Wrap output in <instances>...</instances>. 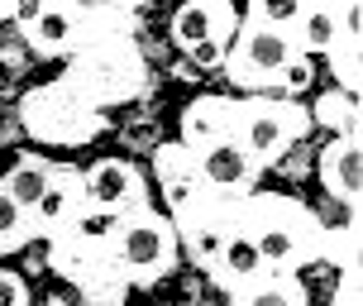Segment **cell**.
Returning <instances> with one entry per match:
<instances>
[{
  "label": "cell",
  "mask_w": 363,
  "mask_h": 306,
  "mask_svg": "<svg viewBox=\"0 0 363 306\" xmlns=\"http://www.w3.org/2000/svg\"><path fill=\"white\" fill-rule=\"evenodd\" d=\"M239 230L254 239V249L268 273H296L306 258H315L320 216L311 206H301L296 197L249 192L239 201Z\"/></svg>",
  "instance_id": "6da1fadb"
},
{
  "label": "cell",
  "mask_w": 363,
  "mask_h": 306,
  "mask_svg": "<svg viewBox=\"0 0 363 306\" xmlns=\"http://www.w3.org/2000/svg\"><path fill=\"white\" fill-rule=\"evenodd\" d=\"M106 225L110 220H101V216H96V225L82 216L72 230L53 234V249H48L53 273L67 278L77 288V297H86L91 306H115L129 292L125 273H120V263H115V253L106 244Z\"/></svg>",
  "instance_id": "7a4b0ae2"
},
{
  "label": "cell",
  "mask_w": 363,
  "mask_h": 306,
  "mask_svg": "<svg viewBox=\"0 0 363 306\" xmlns=\"http://www.w3.org/2000/svg\"><path fill=\"white\" fill-rule=\"evenodd\" d=\"M106 244H110V253H115V263H120L129 288H153V283H163L182 258L172 220H167L163 211H153V206L110 220Z\"/></svg>",
  "instance_id": "3957f363"
},
{
  "label": "cell",
  "mask_w": 363,
  "mask_h": 306,
  "mask_svg": "<svg viewBox=\"0 0 363 306\" xmlns=\"http://www.w3.org/2000/svg\"><path fill=\"white\" fill-rule=\"evenodd\" d=\"M19 125H24V134H34L38 144L77 148V144H91V139L106 129V115H101V106H91L82 91L67 87V82L57 77L48 87L24 91V101H19Z\"/></svg>",
  "instance_id": "277c9868"
},
{
  "label": "cell",
  "mask_w": 363,
  "mask_h": 306,
  "mask_svg": "<svg viewBox=\"0 0 363 306\" xmlns=\"http://www.w3.org/2000/svg\"><path fill=\"white\" fill-rule=\"evenodd\" d=\"M144 53H139V43L134 38H110V43H91L82 48L77 58H67V72L62 82L77 87L86 96L91 106H115V101H125L134 91L144 87Z\"/></svg>",
  "instance_id": "5b68a950"
},
{
  "label": "cell",
  "mask_w": 363,
  "mask_h": 306,
  "mask_svg": "<svg viewBox=\"0 0 363 306\" xmlns=\"http://www.w3.org/2000/svg\"><path fill=\"white\" fill-rule=\"evenodd\" d=\"M296 43L282 29H268L258 19H239L235 38H230V53H225V77L249 96H277L287 67L296 62Z\"/></svg>",
  "instance_id": "8992f818"
},
{
  "label": "cell",
  "mask_w": 363,
  "mask_h": 306,
  "mask_svg": "<svg viewBox=\"0 0 363 306\" xmlns=\"http://www.w3.org/2000/svg\"><path fill=\"white\" fill-rule=\"evenodd\" d=\"M306 129H311V110L301 101H282V96H249V101H239L235 139L258 168H272L296 139H306Z\"/></svg>",
  "instance_id": "52a82bcc"
},
{
  "label": "cell",
  "mask_w": 363,
  "mask_h": 306,
  "mask_svg": "<svg viewBox=\"0 0 363 306\" xmlns=\"http://www.w3.org/2000/svg\"><path fill=\"white\" fill-rule=\"evenodd\" d=\"M15 29L34 58H77L86 48V5H15Z\"/></svg>",
  "instance_id": "ba28073f"
},
{
  "label": "cell",
  "mask_w": 363,
  "mask_h": 306,
  "mask_svg": "<svg viewBox=\"0 0 363 306\" xmlns=\"http://www.w3.org/2000/svg\"><path fill=\"white\" fill-rule=\"evenodd\" d=\"M82 201L86 216L120 220L129 211L148 206V177L134 158H96L91 168H82Z\"/></svg>",
  "instance_id": "9c48e42d"
},
{
  "label": "cell",
  "mask_w": 363,
  "mask_h": 306,
  "mask_svg": "<svg viewBox=\"0 0 363 306\" xmlns=\"http://www.w3.org/2000/svg\"><path fill=\"white\" fill-rule=\"evenodd\" d=\"M191 158H196L201 187H206L211 197H225V201H244L258 187V173H263V168L239 148L235 134H230V139H216V144H206V148H191Z\"/></svg>",
  "instance_id": "30bf717a"
},
{
  "label": "cell",
  "mask_w": 363,
  "mask_h": 306,
  "mask_svg": "<svg viewBox=\"0 0 363 306\" xmlns=\"http://www.w3.org/2000/svg\"><path fill=\"white\" fill-rule=\"evenodd\" d=\"M34 216V230L43 239H53V234L72 230L77 220L86 216V201H82V168L72 163H57L53 168V182H48V192L38 197V206L29 211Z\"/></svg>",
  "instance_id": "8fae6325"
},
{
  "label": "cell",
  "mask_w": 363,
  "mask_h": 306,
  "mask_svg": "<svg viewBox=\"0 0 363 306\" xmlns=\"http://www.w3.org/2000/svg\"><path fill=\"white\" fill-rule=\"evenodd\" d=\"M239 29V10L225 0H191L172 15V43L182 53H191L201 43H230Z\"/></svg>",
  "instance_id": "7c38bea8"
},
{
  "label": "cell",
  "mask_w": 363,
  "mask_h": 306,
  "mask_svg": "<svg viewBox=\"0 0 363 306\" xmlns=\"http://www.w3.org/2000/svg\"><path fill=\"white\" fill-rule=\"evenodd\" d=\"M320 182L345 211H363V139H330L320 148Z\"/></svg>",
  "instance_id": "4fadbf2b"
},
{
  "label": "cell",
  "mask_w": 363,
  "mask_h": 306,
  "mask_svg": "<svg viewBox=\"0 0 363 306\" xmlns=\"http://www.w3.org/2000/svg\"><path fill=\"white\" fill-rule=\"evenodd\" d=\"M153 173H158V182H163L167 216H177V211H186V206H191V201L206 197L201 173H196V158H191V148L177 144V139L153 148Z\"/></svg>",
  "instance_id": "5bb4252c"
},
{
  "label": "cell",
  "mask_w": 363,
  "mask_h": 306,
  "mask_svg": "<svg viewBox=\"0 0 363 306\" xmlns=\"http://www.w3.org/2000/svg\"><path fill=\"white\" fill-rule=\"evenodd\" d=\"M235 115H239V101L206 91V96H196L191 106L182 110V139L177 144L206 148V144H216V139H230L235 134Z\"/></svg>",
  "instance_id": "9a60e30c"
},
{
  "label": "cell",
  "mask_w": 363,
  "mask_h": 306,
  "mask_svg": "<svg viewBox=\"0 0 363 306\" xmlns=\"http://www.w3.org/2000/svg\"><path fill=\"white\" fill-rule=\"evenodd\" d=\"M263 258H258V249H254V239L244 230H235L230 239H225V249H220V258H216V268H211V283H216L225 297L230 292H239V288H249V283H258L263 278Z\"/></svg>",
  "instance_id": "2e32d148"
},
{
  "label": "cell",
  "mask_w": 363,
  "mask_h": 306,
  "mask_svg": "<svg viewBox=\"0 0 363 306\" xmlns=\"http://www.w3.org/2000/svg\"><path fill=\"white\" fill-rule=\"evenodd\" d=\"M291 43L301 58H325L335 43H340V10L335 0H315V5H301V15L291 24Z\"/></svg>",
  "instance_id": "e0dca14e"
},
{
  "label": "cell",
  "mask_w": 363,
  "mask_h": 306,
  "mask_svg": "<svg viewBox=\"0 0 363 306\" xmlns=\"http://www.w3.org/2000/svg\"><path fill=\"white\" fill-rule=\"evenodd\" d=\"M230 306H306V288L296 273H263L258 283L230 292Z\"/></svg>",
  "instance_id": "ac0fdd59"
},
{
  "label": "cell",
  "mask_w": 363,
  "mask_h": 306,
  "mask_svg": "<svg viewBox=\"0 0 363 306\" xmlns=\"http://www.w3.org/2000/svg\"><path fill=\"white\" fill-rule=\"evenodd\" d=\"M53 168H57V163H48L43 153H24V158H15V168L0 177V187H5L24 211H34L38 197H43V192H48V182H53Z\"/></svg>",
  "instance_id": "d6986e66"
},
{
  "label": "cell",
  "mask_w": 363,
  "mask_h": 306,
  "mask_svg": "<svg viewBox=\"0 0 363 306\" xmlns=\"http://www.w3.org/2000/svg\"><path fill=\"white\" fill-rule=\"evenodd\" d=\"M335 129V139H363V101L359 96H345V91H320V101L311 106V125Z\"/></svg>",
  "instance_id": "ffe728a7"
},
{
  "label": "cell",
  "mask_w": 363,
  "mask_h": 306,
  "mask_svg": "<svg viewBox=\"0 0 363 306\" xmlns=\"http://www.w3.org/2000/svg\"><path fill=\"white\" fill-rule=\"evenodd\" d=\"M325 67H330V77H335V91L363 101V43L359 38H340L325 53Z\"/></svg>",
  "instance_id": "44dd1931"
},
{
  "label": "cell",
  "mask_w": 363,
  "mask_h": 306,
  "mask_svg": "<svg viewBox=\"0 0 363 306\" xmlns=\"http://www.w3.org/2000/svg\"><path fill=\"white\" fill-rule=\"evenodd\" d=\"M34 239H38L34 216H29V211L0 187V258H5V253H19L24 244H34Z\"/></svg>",
  "instance_id": "7402d4cb"
},
{
  "label": "cell",
  "mask_w": 363,
  "mask_h": 306,
  "mask_svg": "<svg viewBox=\"0 0 363 306\" xmlns=\"http://www.w3.org/2000/svg\"><path fill=\"white\" fill-rule=\"evenodd\" d=\"M296 15H301V0H254V5L244 10V19H258V24L282 29V34H291Z\"/></svg>",
  "instance_id": "603a6c76"
},
{
  "label": "cell",
  "mask_w": 363,
  "mask_h": 306,
  "mask_svg": "<svg viewBox=\"0 0 363 306\" xmlns=\"http://www.w3.org/2000/svg\"><path fill=\"white\" fill-rule=\"evenodd\" d=\"M311 77H315V62H311V58H296V62L287 67V77H282L277 96H282V101H296V96L311 87Z\"/></svg>",
  "instance_id": "cb8c5ba5"
},
{
  "label": "cell",
  "mask_w": 363,
  "mask_h": 306,
  "mask_svg": "<svg viewBox=\"0 0 363 306\" xmlns=\"http://www.w3.org/2000/svg\"><path fill=\"white\" fill-rule=\"evenodd\" d=\"M0 306H29V283L15 268H0Z\"/></svg>",
  "instance_id": "d4e9b609"
},
{
  "label": "cell",
  "mask_w": 363,
  "mask_h": 306,
  "mask_svg": "<svg viewBox=\"0 0 363 306\" xmlns=\"http://www.w3.org/2000/svg\"><path fill=\"white\" fill-rule=\"evenodd\" d=\"M340 10V38H359L363 43V5L359 0H335Z\"/></svg>",
  "instance_id": "484cf974"
},
{
  "label": "cell",
  "mask_w": 363,
  "mask_h": 306,
  "mask_svg": "<svg viewBox=\"0 0 363 306\" xmlns=\"http://www.w3.org/2000/svg\"><path fill=\"white\" fill-rule=\"evenodd\" d=\"M330 306H363L359 268H340V288H335V297H330Z\"/></svg>",
  "instance_id": "4316f807"
},
{
  "label": "cell",
  "mask_w": 363,
  "mask_h": 306,
  "mask_svg": "<svg viewBox=\"0 0 363 306\" xmlns=\"http://www.w3.org/2000/svg\"><path fill=\"white\" fill-rule=\"evenodd\" d=\"M225 53H230V43H201V48H191V62L196 67H225Z\"/></svg>",
  "instance_id": "83f0119b"
}]
</instances>
